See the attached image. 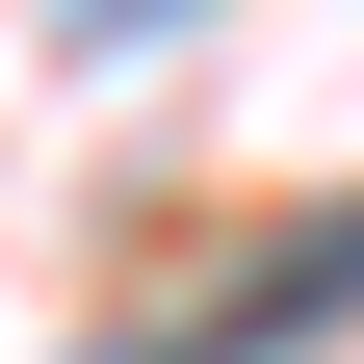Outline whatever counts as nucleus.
<instances>
[{"label":"nucleus","instance_id":"1","mask_svg":"<svg viewBox=\"0 0 364 364\" xmlns=\"http://www.w3.org/2000/svg\"><path fill=\"white\" fill-rule=\"evenodd\" d=\"M338 312H364V208H338V235H287V260H260L235 312H182V338H130V364H287V338H338Z\"/></svg>","mask_w":364,"mask_h":364},{"label":"nucleus","instance_id":"2","mask_svg":"<svg viewBox=\"0 0 364 364\" xmlns=\"http://www.w3.org/2000/svg\"><path fill=\"white\" fill-rule=\"evenodd\" d=\"M156 26H182V0H78V53H156Z\"/></svg>","mask_w":364,"mask_h":364}]
</instances>
